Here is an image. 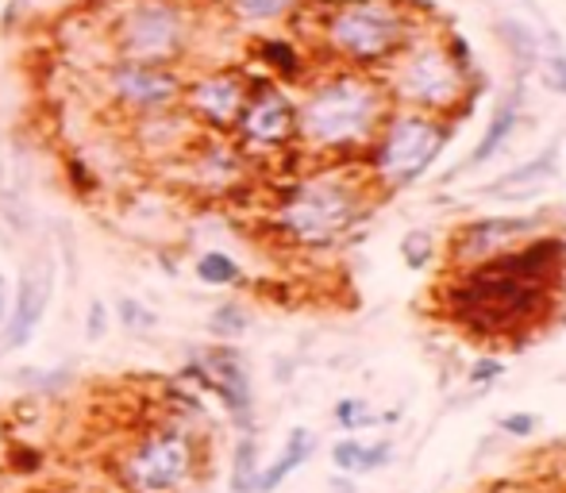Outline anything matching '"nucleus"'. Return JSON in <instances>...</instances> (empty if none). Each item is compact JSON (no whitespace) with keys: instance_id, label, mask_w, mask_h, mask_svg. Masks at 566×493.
Instances as JSON below:
<instances>
[{"instance_id":"33","label":"nucleus","mask_w":566,"mask_h":493,"mask_svg":"<svg viewBox=\"0 0 566 493\" xmlns=\"http://www.w3.org/2000/svg\"><path fill=\"white\" fill-rule=\"evenodd\" d=\"M8 321V277L4 270H0V324Z\"/></svg>"},{"instance_id":"5","label":"nucleus","mask_w":566,"mask_h":493,"mask_svg":"<svg viewBox=\"0 0 566 493\" xmlns=\"http://www.w3.org/2000/svg\"><path fill=\"white\" fill-rule=\"evenodd\" d=\"M116 46L124 62L170 66L186 46V20L170 0H135L116 20Z\"/></svg>"},{"instance_id":"24","label":"nucleus","mask_w":566,"mask_h":493,"mask_svg":"<svg viewBox=\"0 0 566 493\" xmlns=\"http://www.w3.org/2000/svg\"><path fill=\"white\" fill-rule=\"evenodd\" d=\"M262 59H266L282 77H297L301 74L297 51H293L290 43H282V39H266V43H262Z\"/></svg>"},{"instance_id":"1","label":"nucleus","mask_w":566,"mask_h":493,"mask_svg":"<svg viewBox=\"0 0 566 493\" xmlns=\"http://www.w3.org/2000/svg\"><path fill=\"white\" fill-rule=\"evenodd\" d=\"M563 262L566 240L559 235L516 243L493 259L474 262L448 293L454 321L482 336H505V332L524 328L544 313Z\"/></svg>"},{"instance_id":"19","label":"nucleus","mask_w":566,"mask_h":493,"mask_svg":"<svg viewBox=\"0 0 566 493\" xmlns=\"http://www.w3.org/2000/svg\"><path fill=\"white\" fill-rule=\"evenodd\" d=\"M259 440L251 432H243L235 440V451H231V474H228V486L231 493H254L259 490Z\"/></svg>"},{"instance_id":"22","label":"nucleus","mask_w":566,"mask_h":493,"mask_svg":"<svg viewBox=\"0 0 566 493\" xmlns=\"http://www.w3.org/2000/svg\"><path fill=\"white\" fill-rule=\"evenodd\" d=\"M116 316H119V324H124L127 332H150V328H158V316L150 313V308L143 305L139 297H119L116 301Z\"/></svg>"},{"instance_id":"12","label":"nucleus","mask_w":566,"mask_h":493,"mask_svg":"<svg viewBox=\"0 0 566 493\" xmlns=\"http://www.w3.org/2000/svg\"><path fill=\"white\" fill-rule=\"evenodd\" d=\"M235 127L251 147H282L297 135V108L282 90L259 85L254 93H247V105Z\"/></svg>"},{"instance_id":"7","label":"nucleus","mask_w":566,"mask_h":493,"mask_svg":"<svg viewBox=\"0 0 566 493\" xmlns=\"http://www.w3.org/2000/svg\"><path fill=\"white\" fill-rule=\"evenodd\" d=\"M328 35L347 59L374 62V59H386V54H394L397 46H401L405 20L389 0H355V4L339 8Z\"/></svg>"},{"instance_id":"15","label":"nucleus","mask_w":566,"mask_h":493,"mask_svg":"<svg viewBox=\"0 0 566 493\" xmlns=\"http://www.w3.org/2000/svg\"><path fill=\"white\" fill-rule=\"evenodd\" d=\"M313 455H316V436L308 432V428H293V432L285 436V443H282V451H277L274 463H266L259 471V490H254V493H274L285 479H290V474H297Z\"/></svg>"},{"instance_id":"10","label":"nucleus","mask_w":566,"mask_h":493,"mask_svg":"<svg viewBox=\"0 0 566 493\" xmlns=\"http://www.w3.org/2000/svg\"><path fill=\"white\" fill-rule=\"evenodd\" d=\"M108 85L119 105L139 116L170 113L186 93L181 77L170 66H150V62H119L108 74Z\"/></svg>"},{"instance_id":"20","label":"nucleus","mask_w":566,"mask_h":493,"mask_svg":"<svg viewBox=\"0 0 566 493\" xmlns=\"http://www.w3.org/2000/svg\"><path fill=\"white\" fill-rule=\"evenodd\" d=\"M193 274H197V282L217 285V290H220V285H235L239 277H243V266H239L228 251H205L201 259H197Z\"/></svg>"},{"instance_id":"11","label":"nucleus","mask_w":566,"mask_h":493,"mask_svg":"<svg viewBox=\"0 0 566 493\" xmlns=\"http://www.w3.org/2000/svg\"><path fill=\"white\" fill-rule=\"evenodd\" d=\"M397 90L417 108H443L459 97V66L443 51H412L397 74Z\"/></svg>"},{"instance_id":"34","label":"nucleus","mask_w":566,"mask_h":493,"mask_svg":"<svg viewBox=\"0 0 566 493\" xmlns=\"http://www.w3.org/2000/svg\"><path fill=\"white\" fill-rule=\"evenodd\" d=\"M332 490L336 493H355V486L347 482V474H339V479H332Z\"/></svg>"},{"instance_id":"17","label":"nucleus","mask_w":566,"mask_h":493,"mask_svg":"<svg viewBox=\"0 0 566 493\" xmlns=\"http://www.w3.org/2000/svg\"><path fill=\"white\" fill-rule=\"evenodd\" d=\"M394 459V443L378 440V443H366L355 440V436H343V440L332 443V466L347 479H358V474H374Z\"/></svg>"},{"instance_id":"31","label":"nucleus","mask_w":566,"mask_h":493,"mask_svg":"<svg viewBox=\"0 0 566 493\" xmlns=\"http://www.w3.org/2000/svg\"><path fill=\"white\" fill-rule=\"evenodd\" d=\"M66 174H70V186L82 197L90 193V189H97V174H90V166H85L82 158H66Z\"/></svg>"},{"instance_id":"3","label":"nucleus","mask_w":566,"mask_h":493,"mask_svg":"<svg viewBox=\"0 0 566 493\" xmlns=\"http://www.w3.org/2000/svg\"><path fill=\"white\" fill-rule=\"evenodd\" d=\"M358 217V193L339 178H313L301 181L290 197H285L277 224L285 228V235L297 243L321 246L332 243L336 235L347 232Z\"/></svg>"},{"instance_id":"6","label":"nucleus","mask_w":566,"mask_h":493,"mask_svg":"<svg viewBox=\"0 0 566 493\" xmlns=\"http://www.w3.org/2000/svg\"><path fill=\"white\" fill-rule=\"evenodd\" d=\"M119 474L132 493H178L193 479V440L181 428H155L127 451Z\"/></svg>"},{"instance_id":"18","label":"nucleus","mask_w":566,"mask_h":493,"mask_svg":"<svg viewBox=\"0 0 566 493\" xmlns=\"http://www.w3.org/2000/svg\"><path fill=\"white\" fill-rule=\"evenodd\" d=\"M516 124H521V93H513V97H505L497 105V113H493L490 127L482 132V139H478V147L467 155V162H462V170H474V166H485L493 155H501V147H505L509 139H513Z\"/></svg>"},{"instance_id":"21","label":"nucleus","mask_w":566,"mask_h":493,"mask_svg":"<svg viewBox=\"0 0 566 493\" xmlns=\"http://www.w3.org/2000/svg\"><path fill=\"white\" fill-rule=\"evenodd\" d=\"M247 328H251V316H247V308L239 305V301H224V305L212 308L209 332L220 339V344H231V339H239Z\"/></svg>"},{"instance_id":"26","label":"nucleus","mask_w":566,"mask_h":493,"mask_svg":"<svg viewBox=\"0 0 566 493\" xmlns=\"http://www.w3.org/2000/svg\"><path fill=\"white\" fill-rule=\"evenodd\" d=\"M497 31H501V35L509 39V46L516 43V59H521L524 66H528V62L536 59V39H532L528 31H524V28H521V23H516V20H501V23H497Z\"/></svg>"},{"instance_id":"13","label":"nucleus","mask_w":566,"mask_h":493,"mask_svg":"<svg viewBox=\"0 0 566 493\" xmlns=\"http://www.w3.org/2000/svg\"><path fill=\"white\" fill-rule=\"evenodd\" d=\"M536 228H539V217H485V220H470V224L459 232V240H454V254H459V262L474 266V262H485V259H493V254L516 246V243L524 240V235L536 232Z\"/></svg>"},{"instance_id":"16","label":"nucleus","mask_w":566,"mask_h":493,"mask_svg":"<svg viewBox=\"0 0 566 493\" xmlns=\"http://www.w3.org/2000/svg\"><path fill=\"white\" fill-rule=\"evenodd\" d=\"M555 174H559V143H552V147H547L544 155L528 158L524 166L509 170L505 178H497L493 186H485V197H524L528 189H536V186H544V181H552Z\"/></svg>"},{"instance_id":"29","label":"nucleus","mask_w":566,"mask_h":493,"mask_svg":"<svg viewBox=\"0 0 566 493\" xmlns=\"http://www.w3.org/2000/svg\"><path fill=\"white\" fill-rule=\"evenodd\" d=\"M536 428H539V420L532 417V412H509V417H501V432L513 436V440H528Z\"/></svg>"},{"instance_id":"14","label":"nucleus","mask_w":566,"mask_h":493,"mask_svg":"<svg viewBox=\"0 0 566 493\" xmlns=\"http://www.w3.org/2000/svg\"><path fill=\"white\" fill-rule=\"evenodd\" d=\"M247 82L239 74H209V77H197L193 85H186V105L193 116H201L205 124L212 127H235L239 113L247 105Z\"/></svg>"},{"instance_id":"28","label":"nucleus","mask_w":566,"mask_h":493,"mask_svg":"<svg viewBox=\"0 0 566 493\" xmlns=\"http://www.w3.org/2000/svg\"><path fill=\"white\" fill-rule=\"evenodd\" d=\"M15 378L28 381V386L39 389V394H59V389H66L70 370H20Z\"/></svg>"},{"instance_id":"27","label":"nucleus","mask_w":566,"mask_h":493,"mask_svg":"<svg viewBox=\"0 0 566 493\" xmlns=\"http://www.w3.org/2000/svg\"><path fill=\"white\" fill-rule=\"evenodd\" d=\"M401 254H405V266L420 270L428 266V259H432V235L428 232H409L401 243Z\"/></svg>"},{"instance_id":"9","label":"nucleus","mask_w":566,"mask_h":493,"mask_svg":"<svg viewBox=\"0 0 566 493\" xmlns=\"http://www.w3.org/2000/svg\"><path fill=\"white\" fill-rule=\"evenodd\" d=\"M186 374H193L201 386H209L212 394L224 401L231 424L239 432H251L254 428V394H251V374H247V363L235 347H209L193 359V367Z\"/></svg>"},{"instance_id":"2","label":"nucleus","mask_w":566,"mask_h":493,"mask_svg":"<svg viewBox=\"0 0 566 493\" xmlns=\"http://www.w3.org/2000/svg\"><path fill=\"white\" fill-rule=\"evenodd\" d=\"M381 120V97L363 77H336L308 93V101L297 108V132L313 147L339 150L366 143Z\"/></svg>"},{"instance_id":"32","label":"nucleus","mask_w":566,"mask_h":493,"mask_svg":"<svg viewBox=\"0 0 566 493\" xmlns=\"http://www.w3.org/2000/svg\"><path fill=\"white\" fill-rule=\"evenodd\" d=\"M501 374H505V363H497V359H482V363H474V367H470V381H493V378H501Z\"/></svg>"},{"instance_id":"4","label":"nucleus","mask_w":566,"mask_h":493,"mask_svg":"<svg viewBox=\"0 0 566 493\" xmlns=\"http://www.w3.org/2000/svg\"><path fill=\"white\" fill-rule=\"evenodd\" d=\"M443 143H448V127L436 124L432 116H420V113L397 116L381 132L378 150H374V170H378V178L389 189L412 186V181H420L432 170Z\"/></svg>"},{"instance_id":"30","label":"nucleus","mask_w":566,"mask_h":493,"mask_svg":"<svg viewBox=\"0 0 566 493\" xmlns=\"http://www.w3.org/2000/svg\"><path fill=\"white\" fill-rule=\"evenodd\" d=\"M108 332V305L105 301H90V313H85V339H105Z\"/></svg>"},{"instance_id":"23","label":"nucleus","mask_w":566,"mask_h":493,"mask_svg":"<svg viewBox=\"0 0 566 493\" xmlns=\"http://www.w3.org/2000/svg\"><path fill=\"white\" fill-rule=\"evenodd\" d=\"M332 417H336V424L343 428V432H358V428H370V424H378V420H381V417H374V412L366 409V401H355V397H343Z\"/></svg>"},{"instance_id":"8","label":"nucleus","mask_w":566,"mask_h":493,"mask_svg":"<svg viewBox=\"0 0 566 493\" xmlns=\"http://www.w3.org/2000/svg\"><path fill=\"white\" fill-rule=\"evenodd\" d=\"M51 297H54V259L51 251H39L23 266L20 285H15V301L8 308V321L0 324V352H20V347L31 344L46 308H51Z\"/></svg>"},{"instance_id":"25","label":"nucleus","mask_w":566,"mask_h":493,"mask_svg":"<svg viewBox=\"0 0 566 493\" xmlns=\"http://www.w3.org/2000/svg\"><path fill=\"white\" fill-rule=\"evenodd\" d=\"M293 0H235V12L243 20H277L282 12H290Z\"/></svg>"}]
</instances>
